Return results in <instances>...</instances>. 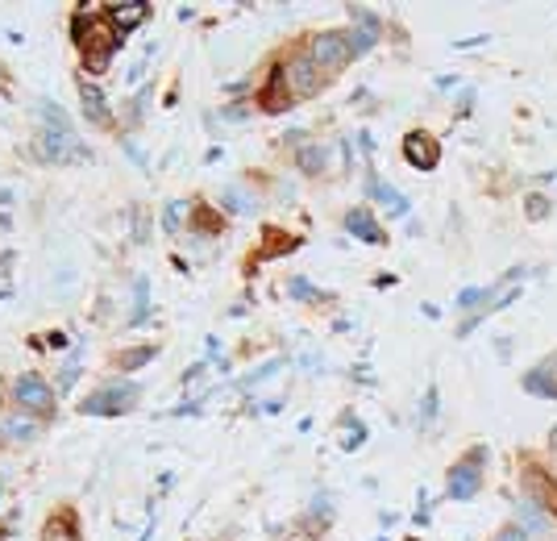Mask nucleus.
<instances>
[{
	"instance_id": "nucleus-21",
	"label": "nucleus",
	"mask_w": 557,
	"mask_h": 541,
	"mask_svg": "<svg viewBox=\"0 0 557 541\" xmlns=\"http://www.w3.org/2000/svg\"><path fill=\"white\" fill-rule=\"evenodd\" d=\"M191 225H196V234H225V217L212 209V205H205V200H196L191 205Z\"/></svg>"
},
{
	"instance_id": "nucleus-14",
	"label": "nucleus",
	"mask_w": 557,
	"mask_h": 541,
	"mask_svg": "<svg viewBox=\"0 0 557 541\" xmlns=\"http://www.w3.org/2000/svg\"><path fill=\"white\" fill-rule=\"evenodd\" d=\"M342 230L354 237H362L367 246H387V230L379 225V217H374L371 209H349L346 217H342Z\"/></svg>"
},
{
	"instance_id": "nucleus-27",
	"label": "nucleus",
	"mask_w": 557,
	"mask_h": 541,
	"mask_svg": "<svg viewBox=\"0 0 557 541\" xmlns=\"http://www.w3.org/2000/svg\"><path fill=\"white\" fill-rule=\"evenodd\" d=\"M184 212H187V205H166V230H171V234H180Z\"/></svg>"
},
{
	"instance_id": "nucleus-15",
	"label": "nucleus",
	"mask_w": 557,
	"mask_h": 541,
	"mask_svg": "<svg viewBox=\"0 0 557 541\" xmlns=\"http://www.w3.org/2000/svg\"><path fill=\"white\" fill-rule=\"evenodd\" d=\"M104 17H109L116 34L125 38L129 29H138L141 22H150V4H104Z\"/></svg>"
},
{
	"instance_id": "nucleus-26",
	"label": "nucleus",
	"mask_w": 557,
	"mask_h": 541,
	"mask_svg": "<svg viewBox=\"0 0 557 541\" xmlns=\"http://www.w3.org/2000/svg\"><path fill=\"white\" fill-rule=\"evenodd\" d=\"M491 541H533V538H529V533H524L516 520H508V525H499V529H495V538H491Z\"/></svg>"
},
{
	"instance_id": "nucleus-4",
	"label": "nucleus",
	"mask_w": 557,
	"mask_h": 541,
	"mask_svg": "<svg viewBox=\"0 0 557 541\" xmlns=\"http://www.w3.org/2000/svg\"><path fill=\"white\" fill-rule=\"evenodd\" d=\"M278 71H283V79H287V93L296 96V104L300 100H312V96H321L333 84L325 71L312 63V54H308V47H292L283 59H278Z\"/></svg>"
},
{
	"instance_id": "nucleus-12",
	"label": "nucleus",
	"mask_w": 557,
	"mask_h": 541,
	"mask_svg": "<svg viewBox=\"0 0 557 541\" xmlns=\"http://www.w3.org/2000/svg\"><path fill=\"white\" fill-rule=\"evenodd\" d=\"M520 388H524L529 396H541V401L557 404V351L549 354V358L533 362V367L520 376Z\"/></svg>"
},
{
	"instance_id": "nucleus-10",
	"label": "nucleus",
	"mask_w": 557,
	"mask_h": 541,
	"mask_svg": "<svg viewBox=\"0 0 557 541\" xmlns=\"http://www.w3.org/2000/svg\"><path fill=\"white\" fill-rule=\"evenodd\" d=\"M34 159L42 163H71V159H84L79 142L71 138V130H47L34 138Z\"/></svg>"
},
{
	"instance_id": "nucleus-5",
	"label": "nucleus",
	"mask_w": 557,
	"mask_h": 541,
	"mask_svg": "<svg viewBox=\"0 0 557 541\" xmlns=\"http://www.w3.org/2000/svg\"><path fill=\"white\" fill-rule=\"evenodd\" d=\"M141 401V388L129 383V379H113V383H100L92 396L79 401V413L84 417H125L134 413Z\"/></svg>"
},
{
	"instance_id": "nucleus-8",
	"label": "nucleus",
	"mask_w": 557,
	"mask_h": 541,
	"mask_svg": "<svg viewBox=\"0 0 557 541\" xmlns=\"http://www.w3.org/2000/svg\"><path fill=\"white\" fill-rule=\"evenodd\" d=\"M404 163L412 171H437L442 167V138L433 130H408L404 134Z\"/></svg>"
},
{
	"instance_id": "nucleus-2",
	"label": "nucleus",
	"mask_w": 557,
	"mask_h": 541,
	"mask_svg": "<svg viewBox=\"0 0 557 541\" xmlns=\"http://www.w3.org/2000/svg\"><path fill=\"white\" fill-rule=\"evenodd\" d=\"M516 467H520V495H524V500H533L536 508L557 525V475H554V467H549L536 450H520Z\"/></svg>"
},
{
	"instance_id": "nucleus-7",
	"label": "nucleus",
	"mask_w": 557,
	"mask_h": 541,
	"mask_svg": "<svg viewBox=\"0 0 557 541\" xmlns=\"http://www.w3.org/2000/svg\"><path fill=\"white\" fill-rule=\"evenodd\" d=\"M9 396L29 417H42V421L54 417V388L47 383V376H17L13 388H9Z\"/></svg>"
},
{
	"instance_id": "nucleus-30",
	"label": "nucleus",
	"mask_w": 557,
	"mask_h": 541,
	"mask_svg": "<svg viewBox=\"0 0 557 541\" xmlns=\"http://www.w3.org/2000/svg\"><path fill=\"white\" fill-rule=\"evenodd\" d=\"M374 541H387V538H374Z\"/></svg>"
},
{
	"instance_id": "nucleus-1",
	"label": "nucleus",
	"mask_w": 557,
	"mask_h": 541,
	"mask_svg": "<svg viewBox=\"0 0 557 541\" xmlns=\"http://www.w3.org/2000/svg\"><path fill=\"white\" fill-rule=\"evenodd\" d=\"M71 38H75V47H79V63L88 75H104V71L113 67V54L121 50V34L113 29V22L104 17V9L96 13V4H84V9H75V17H71Z\"/></svg>"
},
{
	"instance_id": "nucleus-23",
	"label": "nucleus",
	"mask_w": 557,
	"mask_h": 541,
	"mask_svg": "<svg viewBox=\"0 0 557 541\" xmlns=\"http://www.w3.org/2000/svg\"><path fill=\"white\" fill-rule=\"evenodd\" d=\"M524 212H529V221H545V217L554 212V200L541 196V192H529V196H524Z\"/></svg>"
},
{
	"instance_id": "nucleus-25",
	"label": "nucleus",
	"mask_w": 557,
	"mask_h": 541,
	"mask_svg": "<svg viewBox=\"0 0 557 541\" xmlns=\"http://www.w3.org/2000/svg\"><path fill=\"white\" fill-rule=\"evenodd\" d=\"M287 287H292V296H296V300H325V292H321V287H308L300 275L287 283Z\"/></svg>"
},
{
	"instance_id": "nucleus-17",
	"label": "nucleus",
	"mask_w": 557,
	"mask_h": 541,
	"mask_svg": "<svg viewBox=\"0 0 557 541\" xmlns=\"http://www.w3.org/2000/svg\"><path fill=\"white\" fill-rule=\"evenodd\" d=\"M42 541H79V520L71 508H59L54 517L42 525Z\"/></svg>"
},
{
	"instance_id": "nucleus-19",
	"label": "nucleus",
	"mask_w": 557,
	"mask_h": 541,
	"mask_svg": "<svg viewBox=\"0 0 557 541\" xmlns=\"http://www.w3.org/2000/svg\"><path fill=\"white\" fill-rule=\"evenodd\" d=\"M516 525H520V529H524V533H529V538H545V533H554V520L545 517V513H541V508H536L533 500H524V495H520V520H516Z\"/></svg>"
},
{
	"instance_id": "nucleus-24",
	"label": "nucleus",
	"mask_w": 557,
	"mask_h": 541,
	"mask_svg": "<svg viewBox=\"0 0 557 541\" xmlns=\"http://www.w3.org/2000/svg\"><path fill=\"white\" fill-rule=\"evenodd\" d=\"M433 421H437V388H429V392H424V404H420V425L429 429Z\"/></svg>"
},
{
	"instance_id": "nucleus-3",
	"label": "nucleus",
	"mask_w": 557,
	"mask_h": 541,
	"mask_svg": "<svg viewBox=\"0 0 557 541\" xmlns=\"http://www.w3.org/2000/svg\"><path fill=\"white\" fill-rule=\"evenodd\" d=\"M487 458L491 450L483 442H474L462 458H454L445 467V500H474V495L483 492V483H487Z\"/></svg>"
},
{
	"instance_id": "nucleus-16",
	"label": "nucleus",
	"mask_w": 557,
	"mask_h": 541,
	"mask_svg": "<svg viewBox=\"0 0 557 541\" xmlns=\"http://www.w3.org/2000/svg\"><path fill=\"white\" fill-rule=\"evenodd\" d=\"M75 88H79V104H84V118L92 121V125H109V100H104V93L96 88L92 79H75Z\"/></svg>"
},
{
	"instance_id": "nucleus-9",
	"label": "nucleus",
	"mask_w": 557,
	"mask_h": 541,
	"mask_svg": "<svg viewBox=\"0 0 557 541\" xmlns=\"http://www.w3.org/2000/svg\"><path fill=\"white\" fill-rule=\"evenodd\" d=\"M47 433V421L42 417H29V413H0V446H34L38 438Z\"/></svg>"
},
{
	"instance_id": "nucleus-18",
	"label": "nucleus",
	"mask_w": 557,
	"mask_h": 541,
	"mask_svg": "<svg viewBox=\"0 0 557 541\" xmlns=\"http://www.w3.org/2000/svg\"><path fill=\"white\" fill-rule=\"evenodd\" d=\"M367 196H371L374 205H383V209H387V217H404V212H408V200H404V196H399L392 184H383L379 175H371V184H367Z\"/></svg>"
},
{
	"instance_id": "nucleus-11",
	"label": "nucleus",
	"mask_w": 557,
	"mask_h": 541,
	"mask_svg": "<svg viewBox=\"0 0 557 541\" xmlns=\"http://www.w3.org/2000/svg\"><path fill=\"white\" fill-rule=\"evenodd\" d=\"M255 104H258V113H292L296 109V96L287 93V79H283V71H278V63L271 67V75L262 79V88L255 93Z\"/></svg>"
},
{
	"instance_id": "nucleus-20",
	"label": "nucleus",
	"mask_w": 557,
	"mask_h": 541,
	"mask_svg": "<svg viewBox=\"0 0 557 541\" xmlns=\"http://www.w3.org/2000/svg\"><path fill=\"white\" fill-rule=\"evenodd\" d=\"M296 167H300L304 175H312V180H321L329 167V150L321 146V142H308V146H300V155H296Z\"/></svg>"
},
{
	"instance_id": "nucleus-13",
	"label": "nucleus",
	"mask_w": 557,
	"mask_h": 541,
	"mask_svg": "<svg viewBox=\"0 0 557 541\" xmlns=\"http://www.w3.org/2000/svg\"><path fill=\"white\" fill-rule=\"evenodd\" d=\"M349 22H354V29H349V47H354V59L379 47V34H383V22H379V13H371V9H349Z\"/></svg>"
},
{
	"instance_id": "nucleus-22",
	"label": "nucleus",
	"mask_w": 557,
	"mask_h": 541,
	"mask_svg": "<svg viewBox=\"0 0 557 541\" xmlns=\"http://www.w3.org/2000/svg\"><path fill=\"white\" fill-rule=\"evenodd\" d=\"M150 358H159V346H138V351H129V354H116L113 367L116 371H134V367H146Z\"/></svg>"
},
{
	"instance_id": "nucleus-28",
	"label": "nucleus",
	"mask_w": 557,
	"mask_h": 541,
	"mask_svg": "<svg viewBox=\"0 0 557 541\" xmlns=\"http://www.w3.org/2000/svg\"><path fill=\"white\" fill-rule=\"evenodd\" d=\"M545 458H549V467H554V475H557V425L549 429V438H545Z\"/></svg>"
},
{
	"instance_id": "nucleus-31",
	"label": "nucleus",
	"mask_w": 557,
	"mask_h": 541,
	"mask_svg": "<svg viewBox=\"0 0 557 541\" xmlns=\"http://www.w3.org/2000/svg\"><path fill=\"white\" fill-rule=\"evenodd\" d=\"M408 541H420V538H408Z\"/></svg>"
},
{
	"instance_id": "nucleus-29",
	"label": "nucleus",
	"mask_w": 557,
	"mask_h": 541,
	"mask_svg": "<svg viewBox=\"0 0 557 541\" xmlns=\"http://www.w3.org/2000/svg\"><path fill=\"white\" fill-rule=\"evenodd\" d=\"M0 541H9V525H4V529H0Z\"/></svg>"
},
{
	"instance_id": "nucleus-6",
	"label": "nucleus",
	"mask_w": 557,
	"mask_h": 541,
	"mask_svg": "<svg viewBox=\"0 0 557 541\" xmlns=\"http://www.w3.org/2000/svg\"><path fill=\"white\" fill-rule=\"evenodd\" d=\"M304 47L312 54V63L325 71L329 79L342 75L354 63V47H349V29H317L304 38Z\"/></svg>"
}]
</instances>
